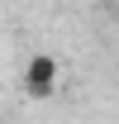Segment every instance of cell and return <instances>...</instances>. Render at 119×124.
<instances>
[{"label":"cell","mask_w":119,"mask_h":124,"mask_svg":"<svg viewBox=\"0 0 119 124\" xmlns=\"http://www.w3.org/2000/svg\"><path fill=\"white\" fill-rule=\"evenodd\" d=\"M52 81H57V62H52V57H33L29 72H24L29 95H52Z\"/></svg>","instance_id":"cell-1"}]
</instances>
